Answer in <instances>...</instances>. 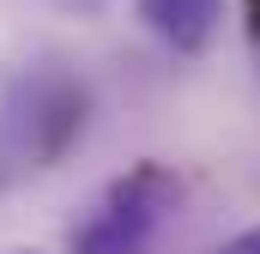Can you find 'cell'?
I'll return each mask as SVG.
<instances>
[{
    "label": "cell",
    "instance_id": "cell-1",
    "mask_svg": "<svg viewBox=\"0 0 260 254\" xmlns=\"http://www.w3.org/2000/svg\"><path fill=\"white\" fill-rule=\"evenodd\" d=\"M91 85L55 55L12 61L0 73V176L55 170L85 139Z\"/></svg>",
    "mask_w": 260,
    "mask_h": 254
},
{
    "label": "cell",
    "instance_id": "cell-2",
    "mask_svg": "<svg viewBox=\"0 0 260 254\" xmlns=\"http://www.w3.org/2000/svg\"><path fill=\"white\" fill-rule=\"evenodd\" d=\"M176 200H182V176L157 157H139L133 170H121L97 194L85 224H73L67 248L73 254H145L151 236L164 230V218L176 212Z\"/></svg>",
    "mask_w": 260,
    "mask_h": 254
},
{
    "label": "cell",
    "instance_id": "cell-3",
    "mask_svg": "<svg viewBox=\"0 0 260 254\" xmlns=\"http://www.w3.org/2000/svg\"><path fill=\"white\" fill-rule=\"evenodd\" d=\"M133 12L176 55H200L224 24V0H133Z\"/></svg>",
    "mask_w": 260,
    "mask_h": 254
},
{
    "label": "cell",
    "instance_id": "cell-4",
    "mask_svg": "<svg viewBox=\"0 0 260 254\" xmlns=\"http://www.w3.org/2000/svg\"><path fill=\"white\" fill-rule=\"evenodd\" d=\"M212 254H260V224H248V230H236L224 248H212Z\"/></svg>",
    "mask_w": 260,
    "mask_h": 254
},
{
    "label": "cell",
    "instance_id": "cell-5",
    "mask_svg": "<svg viewBox=\"0 0 260 254\" xmlns=\"http://www.w3.org/2000/svg\"><path fill=\"white\" fill-rule=\"evenodd\" d=\"M242 12H248V30L260 37V0H242Z\"/></svg>",
    "mask_w": 260,
    "mask_h": 254
},
{
    "label": "cell",
    "instance_id": "cell-6",
    "mask_svg": "<svg viewBox=\"0 0 260 254\" xmlns=\"http://www.w3.org/2000/svg\"><path fill=\"white\" fill-rule=\"evenodd\" d=\"M12 254H30V248H12Z\"/></svg>",
    "mask_w": 260,
    "mask_h": 254
}]
</instances>
